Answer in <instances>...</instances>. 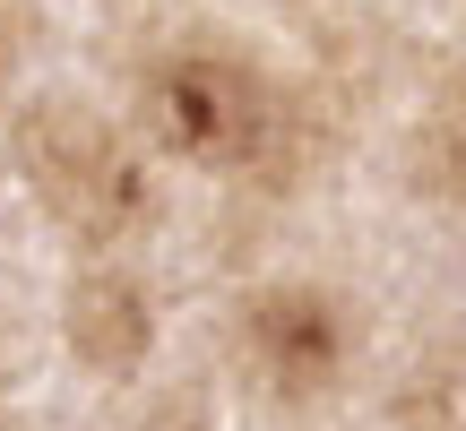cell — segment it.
Listing matches in <instances>:
<instances>
[{"instance_id":"cell-1","label":"cell","mask_w":466,"mask_h":431,"mask_svg":"<svg viewBox=\"0 0 466 431\" xmlns=\"http://www.w3.org/2000/svg\"><path fill=\"white\" fill-rule=\"evenodd\" d=\"M138 113H147L156 147L182 155L199 173H268L285 147H294V104L268 78L259 61L217 44H182L147 69L138 86Z\"/></svg>"},{"instance_id":"cell-2","label":"cell","mask_w":466,"mask_h":431,"mask_svg":"<svg viewBox=\"0 0 466 431\" xmlns=\"http://www.w3.org/2000/svg\"><path fill=\"white\" fill-rule=\"evenodd\" d=\"M17 165H26L35 199L61 216L78 242H130L156 216V182L121 130H104L86 104H35L17 121Z\"/></svg>"},{"instance_id":"cell-3","label":"cell","mask_w":466,"mask_h":431,"mask_svg":"<svg viewBox=\"0 0 466 431\" xmlns=\"http://www.w3.org/2000/svg\"><path fill=\"white\" fill-rule=\"evenodd\" d=\"M242 363L268 397L302 406L346 371V311L319 285H259L242 302Z\"/></svg>"},{"instance_id":"cell-4","label":"cell","mask_w":466,"mask_h":431,"mask_svg":"<svg viewBox=\"0 0 466 431\" xmlns=\"http://www.w3.org/2000/svg\"><path fill=\"white\" fill-rule=\"evenodd\" d=\"M69 346H78L86 371H138V354H147V294L130 276H78Z\"/></svg>"},{"instance_id":"cell-5","label":"cell","mask_w":466,"mask_h":431,"mask_svg":"<svg viewBox=\"0 0 466 431\" xmlns=\"http://www.w3.org/2000/svg\"><path fill=\"white\" fill-rule=\"evenodd\" d=\"M415 182L432 190V199L466 207V69L441 78L432 113H423V130H415Z\"/></svg>"}]
</instances>
